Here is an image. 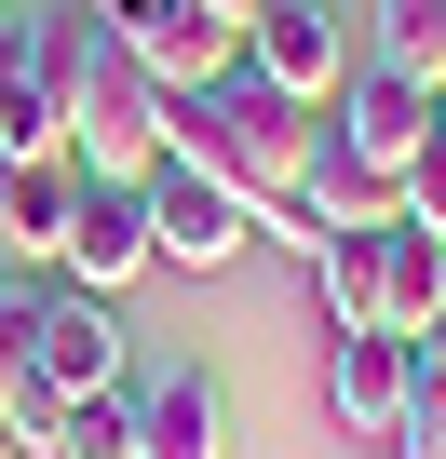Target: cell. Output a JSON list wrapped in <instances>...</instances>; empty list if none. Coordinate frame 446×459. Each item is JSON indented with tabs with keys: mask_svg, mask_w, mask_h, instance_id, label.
<instances>
[{
	"mask_svg": "<svg viewBox=\"0 0 446 459\" xmlns=\"http://www.w3.org/2000/svg\"><path fill=\"white\" fill-rule=\"evenodd\" d=\"M136 271H149V189L136 176H82V216H68V244H55V284L122 298Z\"/></svg>",
	"mask_w": 446,
	"mask_h": 459,
	"instance_id": "cell-6",
	"label": "cell"
},
{
	"mask_svg": "<svg viewBox=\"0 0 446 459\" xmlns=\"http://www.w3.org/2000/svg\"><path fill=\"white\" fill-rule=\"evenodd\" d=\"M311 135H325V108L271 95L258 68H231V82H203V95H176V149H189L203 176H231V189H244L258 216L311 189Z\"/></svg>",
	"mask_w": 446,
	"mask_h": 459,
	"instance_id": "cell-2",
	"label": "cell"
},
{
	"mask_svg": "<svg viewBox=\"0 0 446 459\" xmlns=\"http://www.w3.org/2000/svg\"><path fill=\"white\" fill-rule=\"evenodd\" d=\"M244 68H258L271 95H298V108H338V82H352L365 55H352V14H338V0H258Z\"/></svg>",
	"mask_w": 446,
	"mask_h": 459,
	"instance_id": "cell-4",
	"label": "cell"
},
{
	"mask_svg": "<svg viewBox=\"0 0 446 459\" xmlns=\"http://www.w3.org/2000/svg\"><path fill=\"white\" fill-rule=\"evenodd\" d=\"M122 365H136L122 298H82V284H55V271H41V378L82 405V392H122Z\"/></svg>",
	"mask_w": 446,
	"mask_h": 459,
	"instance_id": "cell-7",
	"label": "cell"
},
{
	"mask_svg": "<svg viewBox=\"0 0 446 459\" xmlns=\"http://www.w3.org/2000/svg\"><path fill=\"white\" fill-rule=\"evenodd\" d=\"M392 230H406V216H392ZM392 230H325V257H311L325 325H392Z\"/></svg>",
	"mask_w": 446,
	"mask_h": 459,
	"instance_id": "cell-13",
	"label": "cell"
},
{
	"mask_svg": "<svg viewBox=\"0 0 446 459\" xmlns=\"http://www.w3.org/2000/svg\"><path fill=\"white\" fill-rule=\"evenodd\" d=\"M325 135H352L365 162H392V176H406V162H419V135H433V82H406V68H379V55H365V68L338 82Z\"/></svg>",
	"mask_w": 446,
	"mask_h": 459,
	"instance_id": "cell-9",
	"label": "cell"
},
{
	"mask_svg": "<svg viewBox=\"0 0 446 459\" xmlns=\"http://www.w3.org/2000/svg\"><path fill=\"white\" fill-rule=\"evenodd\" d=\"M41 149H68V122H55L41 68H14V82H0V162H41Z\"/></svg>",
	"mask_w": 446,
	"mask_h": 459,
	"instance_id": "cell-17",
	"label": "cell"
},
{
	"mask_svg": "<svg viewBox=\"0 0 446 459\" xmlns=\"http://www.w3.org/2000/svg\"><path fill=\"white\" fill-rule=\"evenodd\" d=\"M136 459H231V392H216V365L136 378Z\"/></svg>",
	"mask_w": 446,
	"mask_h": 459,
	"instance_id": "cell-8",
	"label": "cell"
},
{
	"mask_svg": "<svg viewBox=\"0 0 446 459\" xmlns=\"http://www.w3.org/2000/svg\"><path fill=\"white\" fill-rule=\"evenodd\" d=\"M68 216H82V162H68V149H41V162H0V257L55 271Z\"/></svg>",
	"mask_w": 446,
	"mask_h": 459,
	"instance_id": "cell-11",
	"label": "cell"
},
{
	"mask_svg": "<svg viewBox=\"0 0 446 459\" xmlns=\"http://www.w3.org/2000/svg\"><path fill=\"white\" fill-rule=\"evenodd\" d=\"M203 14H216V28H258V0H203Z\"/></svg>",
	"mask_w": 446,
	"mask_h": 459,
	"instance_id": "cell-21",
	"label": "cell"
},
{
	"mask_svg": "<svg viewBox=\"0 0 446 459\" xmlns=\"http://www.w3.org/2000/svg\"><path fill=\"white\" fill-rule=\"evenodd\" d=\"M406 392H419V351H406L392 325H325V419H338V432L392 446V432H406Z\"/></svg>",
	"mask_w": 446,
	"mask_h": 459,
	"instance_id": "cell-5",
	"label": "cell"
},
{
	"mask_svg": "<svg viewBox=\"0 0 446 459\" xmlns=\"http://www.w3.org/2000/svg\"><path fill=\"white\" fill-rule=\"evenodd\" d=\"M41 459H136V392H82V405L55 419Z\"/></svg>",
	"mask_w": 446,
	"mask_h": 459,
	"instance_id": "cell-16",
	"label": "cell"
},
{
	"mask_svg": "<svg viewBox=\"0 0 446 459\" xmlns=\"http://www.w3.org/2000/svg\"><path fill=\"white\" fill-rule=\"evenodd\" d=\"M109 41H122L162 95H203V82H231V68H244V28H216L203 0H162L149 28H109Z\"/></svg>",
	"mask_w": 446,
	"mask_h": 459,
	"instance_id": "cell-10",
	"label": "cell"
},
{
	"mask_svg": "<svg viewBox=\"0 0 446 459\" xmlns=\"http://www.w3.org/2000/svg\"><path fill=\"white\" fill-rule=\"evenodd\" d=\"M379 68L446 82V0H379Z\"/></svg>",
	"mask_w": 446,
	"mask_h": 459,
	"instance_id": "cell-14",
	"label": "cell"
},
{
	"mask_svg": "<svg viewBox=\"0 0 446 459\" xmlns=\"http://www.w3.org/2000/svg\"><path fill=\"white\" fill-rule=\"evenodd\" d=\"M28 68H41V95H55V122H68V162H82V176H149V162L176 149V95L109 41L95 0H55V14H28Z\"/></svg>",
	"mask_w": 446,
	"mask_h": 459,
	"instance_id": "cell-1",
	"label": "cell"
},
{
	"mask_svg": "<svg viewBox=\"0 0 446 459\" xmlns=\"http://www.w3.org/2000/svg\"><path fill=\"white\" fill-rule=\"evenodd\" d=\"M136 189H149V257H162V271H231V257L258 244V203H244L231 176H203L189 149H162Z\"/></svg>",
	"mask_w": 446,
	"mask_h": 459,
	"instance_id": "cell-3",
	"label": "cell"
},
{
	"mask_svg": "<svg viewBox=\"0 0 446 459\" xmlns=\"http://www.w3.org/2000/svg\"><path fill=\"white\" fill-rule=\"evenodd\" d=\"M446 311V244L433 230H392V338H419Z\"/></svg>",
	"mask_w": 446,
	"mask_h": 459,
	"instance_id": "cell-15",
	"label": "cell"
},
{
	"mask_svg": "<svg viewBox=\"0 0 446 459\" xmlns=\"http://www.w3.org/2000/svg\"><path fill=\"white\" fill-rule=\"evenodd\" d=\"M406 351H419V378H446V311H433V325H419Z\"/></svg>",
	"mask_w": 446,
	"mask_h": 459,
	"instance_id": "cell-19",
	"label": "cell"
},
{
	"mask_svg": "<svg viewBox=\"0 0 446 459\" xmlns=\"http://www.w3.org/2000/svg\"><path fill=\"white\" fill-rule=\"evenodd\" d=\"M0 459H28V446H14V432H0Z\"/></svg>",
	"mask_w": 446,
	"mask_h": 459,
	"instance_id": "cell-23",
	"label": "cell"
},
{
	"mask_svg": "<svg viewBox=\"0 0 446 459\" xmlns=\"http://www.w3.org/2000/svg\"><path fill=\"white\" fill-rule=\"evenodd\" d=\"M406 230L446 244V135H419V162H406Z\"/></svg>",
	"mask_w": 446,
	"mask_h": 459,
	"instance_id": "cell-18",
	"label": "cell"
},
{
	"mask_svg": "<svg viewBox=\"0 0 446 459\" xmlns=\"http://www.w3.org/2000/svg\"><path fill=\"white\" fill-rule=\"evenodd\" d=\"M28 68V14H0V82H14Z\"/></svg>",
	"mask_w": 446,
	"mask_h": 459,
	"instance_id": "cell-20",
	"label": "cell"
},
{
	"mask_svg": "<svg viewBox=\"0 0 446 459\" xmlns=\"http://www.w3.org/2000/svg\"><path fill=\"white\" fill-rule=\"evenodd\" d=\"M433 135H446V82H433Z\"/></svg>",
	"mask_w": 446,
	"mask_h": 459,
	"instance_id": "cell-22",
	"label": "cell"
},
{
	"mask_svg": "<svg viewBox=\"0 0 446 459\" xmlns=\"http://www.w3.org/2000/svg\"><path fill=\"white\" fill-rule=\"evenodd\" d=\"M298 203H311L325 230H392V216H406V176L365 162L352 135H311V189H298Z\"/></svg>",
	"mask_w": 446,
	"mask_h": 459,
	"instance_id": "cell-12",
	"label": "cell"
}]
</instances>
